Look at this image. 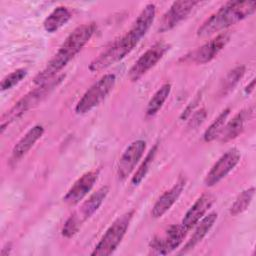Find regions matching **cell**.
I'll return each instance as SVG.
<instances>
[{
    "mask_svg": "<svg viewBox=\"0 0 256 256\" xmlns=\"http://www.w3.org/2000/svg\"><path fill=\"white\" fill-rule=\"evenodd\" d=\"M156 152H157V145H154L150 149V151L147 153V155L145 156L143 162L141 163V165L139 166L137 171L134 173V175L131 179V182L133 185H139L141 183V181L145 178V176L150 168V165L156 155Z\"/></svg>",
    "mask_w": 256,
    "mask_h": 256,
    "instance_id": "25",
    "label": "cell"
},
{
    "mask_svg": "<svg viewBox=\"0 0 256 256\" xmlns=\"http://www.w3.org/2000/svg\"><path fill=\"white\" fill-rule=\"evenodd\" d=\"M256 10L255 1H229L208 17L197 29V36L210 37L251 16Z\"/></svg>",
    "mask_w": 256,
    "mask_h": 256,
    "instance_id": "3",
    "label": "cell"
},
{
    "mask_svg": "<svg viewBox=\"0 0 256 256\" xmlns=\"http://www.w3.org/2000/svg\"><path fill=\"white\" fill-rule=\"evenodd\" d=\"M217 220V213L211 212L208 215L204 216L194 227V232L191 235L190 239L185 244L182 252H187L191 249H193L198 243H200L203 238L207 235V233L210 231V229L213 227L214 223Z\"/></svg>",
    "mask_w": 256,
    "mask_h": 256,
    "instance_id": "19",
    "label": "cell"
},
{
    "mask_svg": "<svg viewBox=\"0 0 256 256\" xmlns=\"http://www.w3.org/2000/svg\"><path fill=\"white\" fill-rule=\"evenodd\" d=\"M187 230L180 224L171 225L163 235H156L150 242V249L159 255H166L175 250L187 235Z\"/></svg>",
    "mask_w": 256,
    "mask_h": 256,
    "instance_id": "9",
    "label": "cell"
},
{
    "mask_svg": "<svg viewBox=\"0 0 256 256\" xmlns=\"http://www.w3.org/2000/svg\"><path fill=\"white\" fill-rule=\"evenodd\" d=\"M169 49L170 45L166 42H157L152 45L130 68L128 72V78L130 81H138L163 58Z\"/></svg>",
    "mask_w": 256,
    "mask_h": 256,
    "instance_id": "7",
    "label": "cell"
},
{
    "mask_svg": "<svg viewBox=\"0 0 256 256\" xmlns=\"http://www.w3.org/2000/svg\"><path fill=\"white\" fill-rule=\"evenodd\" d=\"M252 115L253 107L239 111L230 121L226 122L220 136L218 137L220 142H228L239 136L243 132L246 123L251 119Z\"/></svg>",
    "mask_w": 256,
    "mask_h": 256,
    "instance_id": "16",
    "label": "cell"
},
{
    "mask_svg": "<svg viewBox=\"0 0 256 256\" xmlns=\"http://www.w3.org/2000/svg\"><path fill=\"white\" fill-rule=\"evenodd\" d=\"M71 18V12L65 6H58L55 8L44 20L43 27L45 31L53 33L65 25Z\"/></svg>",
    "mask_w": 256,
    "mask_h": 256,
    "instance_id": "20",
    "label": "cell"
},
{
    "mask_svg": "<svg viewBox=\"0 0 256 256\" xmlns=\"http://www.w3.org/2000/svg\"><path fill=\"white\" fill-rule=\"evenodd\" d=\"M108 192L109 187L107 185L100 187L85 202H83V204L77 211H75L71 215L79 226H81L88 218H90L98 210V208L101 206L104 199L106 198Z\"/></svg>",
    "mask_w": 256,
    "mask_h": 256,
    "instance_id": "15",
    "label": "cell"
},
{
    "mask_svg": "<svg viewBox=\"0 0 256 256\" xmlns=\"http://www.w3.org/2000/svg\"><path fill=\"white\" fill-rule=\"evenodd\" d=\"M99 176V170L94 169L84 173L80 178H78L74 184L67 191L63 197V201L69 205L74 206L78 204L93 188L95 182Z\"/></svg>",
    "mask_w": 256,
    "mask_h": 256,
    "instance_id": "12",
    "label": "cell"
},
{
    "mask_svg": "<svg viewBox=\"0 0 256 256\" xmlns=\"http://www.w3.org/2000/svg\"><path fill=\"white\" fill-rule=\"evenodd\" d=\"M254 86H255V79H253L252 81H251V83L250 84H248L247 86H246V88H245V92L246 93H251L252 91H253V89H254Z\"/></svg>",
    "mask_w": 256,
    "mask_h": 256,
    "instance_id": "28",
    "label": "cell"
},
{
    "mask_svg": "<svg viewBox=\"0 0 256 256\" xmlns=\"http://www.w3.org/2000/svg\"><path fill=\"white\" fill-rule=\"evenodd\" d=\"M215 201V197L210 193L202 194L189 208L184 215L181 225L187 230H191L207 213L212 204Z\"/></svg>",
    "mask_w": 256,
    "mask_h": 256,
    "instance_id": "14",
    "label": "cell"
},
{
    "mask_svg": "<svg viewBox=\"0 0 256 256\" xmlns=\"http://www.w3.org/2000/svg\"><path fill=\"white\" fill-rule=\"evenodd\" d=\"M241 158L240 151L236 148H231L225 152L211 167L204 179V184L212 187L225 178L239 163Z\"/></svg>",
    "mask_w": 256,
    "mask_h": 256,
    "instance_id": "10",
    "label": "cell"
},
{
    "mask_svg": "<svg viewBox=\"0 0 256 256\" xmlns=\"http://www.w3.org/2000/svg\"><path fill=\"white\" fill-rule=\"evenodd\" d=\"M95 30V23H85L76 27L64 40L58 51L47 63L46 67L35 76L34 83L40 85L56 77L59 71H61L88 43Z\"/></svg>",
    "mask_w": 256,
    "mask_h": 256,
    "instance_id": "2",
    "label": "cell"
},
{
    "mask_svg": "<svg viewBox=\"0 0 256 256\" xmlns=\"http://www.w3.org/2000/svg\"><path fill=\"white\" fill-rule=\"evenodd\" d=\"M26 75H27V70L24 68H19V69L13 71L12 73L8 74L7 76H5L2 79L1 90L5 91V90H9V89L13 88L19 82H21L25 78Z\"/></svg>",
    "mask_w": 256,
    "mask_h": 256,
    "instance_id": "26",
    "label": "cell"
},
{
    "mask_svg": "<svg viewBox=\"0 0 256 256\" xmlns=\"http://www.w3.org/2000/svg\"><path fill=\"white\" fill-rule=\"evenodd\" d=\"M198 1H176L161 18L158 32L163 33L173 29L179 22L184 20L198 4Z\"/></svg>",
    "mask_w": 256,
    "mask_h": 256,
    "instance_id": "13",
    "label": "cell"
},
{
    "mask_svg": "<svg viewBox=\"0 0 256 256\" xmlns=\"http://www.w3.org/2000/svg\"><path fill=\"white\" fill-rule=\"evenodd\" d=\"M244 73H245V66L243 65L237 66L232 70H230L221 82V85L219 88V94L221 96H225L229 94L235 88L238 82L241 80Z\"/></svg>",
    "mask_w": 256,
    "mask_h": 256,
    "instance_id": "23",
    "label": "cell"
},
{
    "mask_svg": "<svg viewBox=\"0 0 256 256\" xmlns=\"http://www.w3.org/2000/svg\"><path fill=\"white\" fill-rule=\"evenodd\" d=\"M254 193H255V188L254 187H250L245 189L244 191H242L237 198L235 199L234 203L232 204L231 208H230V214L233 216H236L242 212H244L250 205V203L252 202V199L254 197Z\"/></svg>",
    "mask_w": 256,
    "mask_h": 256,
    "instance_id": "24",
    "label": "cell"
},
{
    "mask_svg": "<svg viewBox=\"0 0 256 256\" xmlns=\"http://www.w3.org/2000/svg\"><path fill=\"white\" fill-rule=\"evenodd\" d=\"M43 133L44 127L42 125H35L29 129L13 147L10 162L17 163L20 159H22L30 151L34 144L42 137Z\"/></svg>",
    "mask_w": 256,
    "mask_h": 256,
    "instance_id": "17",
    "label": "cell"
},
{
    "mask_svg": "<svg viewBox=\"0 0 256 256\" xmlns=\"http://www.w3.org/2000/svg\"><path fill=\"white\" fill-rule=\"evenodd\" d=\"M185 186V180L180 178L174 186H172L169 190L165 191L155 202L152 210L151 215L153 218H160L162 217L177 201L179 196L181 195Z\"/></svg>",
    "mask_w": 256,
    "mask_h": 256,
    "instance_id": "18",
    "label": "cell"
},
{
    "mask_svg": "<svg viewBox=\"0 0 256 256\" xmlns=\"http://www.w3.org/2000/svg\"><path fill=\"white\" fill-rule=\"evenodd\" d=\"M155 14V5L153 3L147 4L140 12L129 31L116 39L110 46L100 53L90 63L89 70L92 72H99L122 60L145 36L154 21Z\"/></svg>",
    "mask_w": 256,
    "mask_h": 256,
    "instance_id": "1",
    "label": "cell"
},
{
    "mask_svg": "<svg viewBox=\"0 0 256 256\" xmlns=\"http://www.w3.org/2000/svg\"><path fill=\"white\" fill-rule=\"evenodd\" d=\"M171 91L170 83H164L149 100L146 107V115L154 116L163 106Z\"/></svg>",
    "mask_w": 256,
    "mask_h": 256,
    "instance_id": "21",
    "label": "cell"
},
{
    "mask_svg": "<svg viewBox=\"0 0 256 256\" xmlns=\"http://www.w3.org/2000/svg\"><path fill=\"white\" fill-rule=\"evenodd\" d=\"M116 82L114 74H105L83 94L75 106L77 114H85L97 107L112 91Z\"/></svg>",
    "mask_w": 256,
    "mask_h": 256,
    "instance_id": "6",
    "label": "cell"
},
{
    "mask_svg": "<svg viewBox=\"0 0 256 256\" xmlns=\"http://www.w3.org/2000/svg\"><path fill=\"white\" fill-rule=\"evenodd\" d=\"M146 149V142L144 140L133 141L121 155L117 164L118 179L124 181L132 173L135 166L142 158Z\"/></svg>",
    "mask_w": 256,
    "mask_h": 256,
    "instance_id": "11",
    "label": "cell"
},
{
    "mask_svg": "<svg viewBox=\"0 0 256 256\" xmlns=\"http://www.w3.org/2000/svg\"><path fill=\"white\" fill-rule=\"evenodd\" d=\"M206 116H207L206 110H205L204 108H201L200 110L196 111V112L192 115L191 119L189 120L188 126H189L191 129H195V128H197L198 126H200V125L204 122V120H205Z\"/></svg>",
    "mask_w": 256,
    "mask_h": 256,
    "instance_id": "27",
    "label": "cell"
},
{
    "mask_svg": "<svg viewBox=\"0 0 256 256\" xmlns=\"http://www.w3.org/2000/svg\"><path fill=\"white\" fill-rule=\"evenodd\" d=\"M230 40V34L227 32H221L214 38L210 39L202 46L196 48L192 52L188 53L182 59L185 62L194 64H206L213 60L218 53L227 45Z\"/></svg>",
    "mask_w": 256,
    "mask_h": 256,
    "instance_id": "8",
    "label": "cell"
},
{
    "mask_svg": "<svg viewBox=\"0 0 256 256\" xmlns=\"http://www.w3.org/2000/svg\"><path fill=\"white\" fill-rule=\"evenodd\" d=\"M229 114H230V108H226L215 118V120L210 124V126L205 130L203 134V139L205 142H211L220 136L226 124Z\"/></svg>",
    "mask_w": 256,
    "mask_h": 256,
    "instance_id": "22",
    "label": "cell"
},
{
    "mask_svg": "<svg viewBox=\"0 0 256 256\" xmlns=\"http://www.w3.org/2000/svg\"><path fill=\"white\" fill-rule=\"evenodd\" d=\"M134 211L130 210L118 217L106 230L98 244L92 251V256H107L111 255L121 243L129 224L132 220Z\"/></svg>",
    "mask_w": 256,
    "mask_h": 256,
    "instance_id": "5",
    "label": "cell"
},
{
    "mask_svg": "<svg viewBox=\"0 0 256 256\" xmlns=\"http://www.w3.org/2000/svg\"><path fill=\"white\" fill-rule=\"evenodd\" d=\"M64 75L56 76L53 79L38 85L37 88L33 89L25 96H23L20 100H18L8 111H6L0 119V131L4 132L5 128L10 125L12 122L16 121L20 117H22L27 111L34 108L38 105L43 99H45L51 91L54 90L64 79Z\"/></svg>",
    "mask_w": 256,
    "mask_h": 256,
    "instance_id": "4",
    "label": "cell"
}]
</instances>
